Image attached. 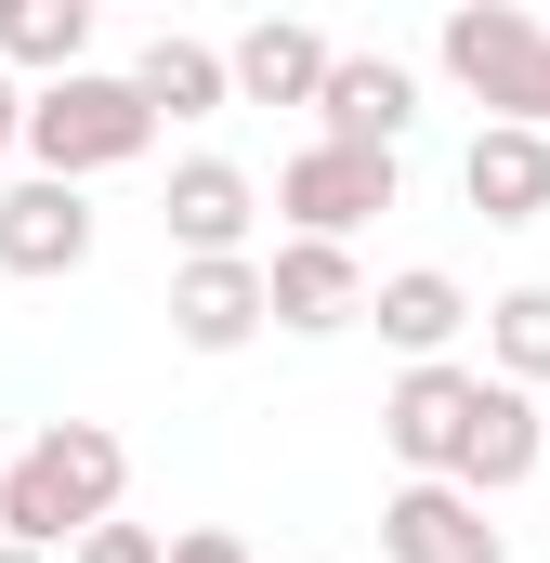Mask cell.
Here are the masks:
<instances>
[{
    "instance_id": "6",
    "label": "cell",
    "mask_w": 550,
    "mask_h": 563,
    "mask_svg": "<svg viewBox=\"0 0 550 563\" xmlns=\"http://www.w3.org/2000/svg\"><path fill=\"white\" fill-rule=\"evenodd\" d=\"M92 263V197L79 184H53V170H26V184H0V276L53 288Z\"/></svg>"
},
{
    "instance_id": "5",
    "label": "cell",
    "mask_w": 550,
    "mask_h": 563,
    "mask_svg": "<svg viewBox=\"0 0 550 563\" xmlns=\"http://www.w3.org/2000/svg\"><path fill=\"white\" fill-rule=\"evenodd\" d=\"M485 420V367H407L381 394V445L407 459V485H459V445Z\"/></svg>"
},
{
    "instance_id": "12",
    "label": "cell",
    "mask_w": 550,
    "mask_h": 563,
    "mask_svg": "<svg viewBox=\"0 0 550 563\" xmlns=\"http://www.w3.org/2000/svg\"><path fill=\"white\" fill-rule=\"evenodd\" d=\"M223 53H237V106H328V66H341V40H328V26H301V13L237 26Z\"/></svg>"
},
{
    "instance_id": "20",
    "label": "cell",
    "mask_w": 550,
    "mask_h": 563,
    "mask_svg": "<svg viewBox=\"0 0 550 563\" xmlns=\"http://www.w3.org/2000/svg\"><path fill=\"white\" fill-rule=\"evenodd\" d=\"M170 563H250V538H237V525H184V538H170Z\"/></svg>"
},
{
    "instance_id": "4",
    "label": "cell",
    "mask_w": 550,
    "mask_h": 563,
    "mask_svg": "<svg viewBox=\"0 0 550 563\" xmlns=\"http://www.w3.org/2000/svg\"><path fill=\"white\" fill-rule=\"evenodd\" d=\"M275 210H288V236H328V250H354L381 210H394V157H367V144H301L288 170H275Z\"/></svg>"
},
{
    "instance_id": "1",
    "label": "cell",
    "mask_w": 550,
    "mask_h": 563,
    "mask_svg": "<svg viewBox=\"0 0 550 563\" xmlns=\"http://www.w3.org/2000/svg\"><path fill=\"white\" fill-rule=\"evenodd\" d=\"M119 498H132V445L106 420H40L13 445V472H0V538L13 551H79L92 525H119Z\"/></svg>"
},
{
    "instance_id": "21",
    "label": "cell",
    "mask_w": 550,
    "mask_h": 563,
    "mask_svg": "<svg viewBox=\"0 0 550 563\" xmlns=\"http://www.w3.org/2000/svg\"><path fill=\"white\" fill-rule=\"evenodd\" d=\"M26 106H40V92H26V79L0 66V144H26Z\"/></svg>"
},
{
    "instance_id": "8",
    "label": "cell",
    "mask_w": 550,
    "mask_h": 563,
    "mask_svg": "<svg viewBox=\"0 0 550 563\" xmlns=\"http://www.w3.org/2000/svg\"><path fill=\"white\" fill-rule=\"evenodd\" d=\"M263 288H275V328H288V341H328V328H354V314L381 301L367 263L328 250V236H275V250H263Z\"/></svg>"
},
{
    "instance_id": "9",
    "label": "cell",
    "mask_w": 550,
    "mask_h": 563,
    "mask_svg": "<svg viewBox=\"0 0 550 563\" xmlns=\"http://www.w3.org/2000/svg\"><path fill=\"white\" fill-rule=\"evenodd\" d=\"M157 223H170V250H184V263H250L263 184H250L237 157H184V170H170V197H157Z\"/></svg>"
},
{
    "instance_id": "18",
    "label": "cell",
    "mask_w": 550,
    "mask_h": 563,
    "mask_svg": "<svg viewBox=\"0 0 550 563\" xmlns=\"http://www.w3.org/2000/svg\"><path fill=\"white\" fill-rule=\"evenodd\" d=\"M485 380L550 394V276H525V288H498V301H485Z\"/></svg>"
},
{
    "instance_id": "7",
    "label": "cell",
    "mask_w": 550,
    "mask_h": 563,
    "mask_svg": "<svg viewBox=\"0 0 550 563\" xmlns=\"http://www.w3.org/2000/svg\"><path fill=\"white\" fill-rule=\"evenodd\" d=\"M263 328H275L263 250H250V263H170V341H184V354H250Z\"/></svg>"
},
{
    "instance_id": "10",
    "label": "cell",
    "mask_w": 550,
    "mask_h": 563,
    "mask_svg": "<svg viewBox=\"0 0 550 563\" xmlns=\"http://www.w3.org/2000/svg\"><path fill=\"white\" fill-rule=\"evenodd\" d=\"M381 563H512L472 485H394L381 498Z\"/></svg>"
},
{
    "instance_id": "15",
    "label": "cell",
    "mask_w": 550,
    "mask_h": 563,
    "mask_svg": "<svg viewBox=\"0 0 550 563\" xmlns=\"http://www.w3.org/2000/svg\"><path fill=\"white\" fill-rule=\"evenodd\" d=\"M538 459H550V420H538V394H512V380H485V420H472V445H459V485L498 511L512 485H538Z\"/></svg>"
},
{
    "instance_id": "13",
    "label": "cell",
    "mask_w": 550,
    "mask_h": 563,
    "mask_svg": "<svg viewBox=\"0 0 550 563\" xmlns=\"http://www.w3.org/2000/svg\"><path fill=\"white\" fill-rule=\"evenodd\" d=\"M485 301L446 276V263H407V276H381V301H367V328L407 354V367H459V328H472Z\"/></svg>"
},
{
    "instance_id": "24",
    "label": "cell",
    "mask_w": 550,
    "mask_h": 563,
    "mask_svg": "<svg viewBox=\"0 0 550 563\" xmlns=\"http://www.w3.org/2000/svg\"><path fill=\"white\" fill-rule=\"evenodd\" d=\"M0 472H13V459H0Z\"/></svg>"
},
{
    "instance_id": "19",
    "label": "cell",
    "mask_w": 550,
    "mask_h": 563,
    "mask_svg": "<svg viewBox=\"0 0 550 563\" xmlns=\"http://www.w3.org/2000/svg\"><path fill=\"white\" fill-rule=\"evenodd\" d=\"M66 563H170V538H157V525H92Z\"/></svg>"
},
{
    "instance_id": "14",
    "label": "cell",
    "mask_w": 550,
    "mask_h": 563,
    "mask_svg": "<svg viewBox=\"0 0 550 563\" xmlns=\"http://www.w3.org/2000/svg\"><path fill=\"white\" fill-rule=\"evenodd\" d=\"M459 197H472L485 223H550V132L485 119V132L459 144Z\"/></svg>"
},
{
    "instance_id": "23",
    "label": "cell",
    "mask_w": 550,
    "mask_h": 563,
    "mask_svg": "<svg viewBox=\"0 0 550 563\" xmlns=\"http://www.w3.org/2000/svg\"><path fill=\"white\" fill-rule=\"evenodd\" d=\"M538 132H550V106H538Z\"/></svg>"
},
{
    "instance_id": "3",
    "label": "cell",
    "mask_w": 550,
    "mask_h": 563,
    "mask_svg": "<svg viewBox=\"0 0 550 563\" xmlns=\"http://www.w3.org/2000/svg\"><path fill=\"white\" fill-rule=\"evenodd\" d=\"M432 53H446V79H459L485 119L538 132V106H550V26H538V13H512V0H459V13L432 26Z\"/></svg>"
},
{
    "instance_id": "11",
    "label": "cell",
    "mask_w": 550,
    "mask_h": 563,
    "mask_svg": "<svg viewBox=\"0 0 550 563\" xmlns=\"http://www.w3.org/2000/svg\"><path fill=\"white\" fill-rule=\"evenodd\" d=\"M407 119H419V66H407V53H341V66H328V106H315V132H328V144L394 157Z\"/></svg>"
},
{
    "instance_id": "16",
    "label": "cell",
    "mask_w": 550,
    "mask_h": 563,
    "mask_svg": "<svg viewBox=\"0 0 550 563\" xmlns=\"http://www.w3.org/2000/svg\"><path fill=\"white\" fill-rule=\"evenodd\" d=\"M132 92L157 106V119H223V106H237V53H223V40L157 26V40L132 53Z\"/></svg>"
},
{
    "instance_id": "22",
    "label": "cell",
    "mask_w": 550,
    "mask_h": 563,
    "mask_svg": "<svg viewBox=\"0 0 550 563\" xmlns=\"http://www.w3.org/2000/svg\"><path fill=\"white\" fill-rule=\"evenodd\" d=\"M0 563H53V551H13V538H0Z\"/></svg>"
},
{
    "instance_id": "2",
    "label": "cell",
    "mask_w": 550,
    "mask_h": 563,
    "mask_svg": "<svg viewBox=\"0 0 550 563\" xmlns=\"http://www.w3.org/2000/svg\"><path fill=\"white\" fill-rule=\"evenodd\" d=\"M144 144H157V106L132 92V66H79V79H53V92L26 106V170H53V184L132 170Z\"/></svg>"
},
{
    "instance_id": "17",
    "label": "cell",
    "mask_w": 550,
    "mask_h": 563,
    "mask_svg": "<svg viewBox=\"0 0 550 563\" xmlns=\"http://www.w3.org/2000/svg\"><path fill=\"white\" fill-rule=\"evenodd\" d=\"M0 66L13 79H79L92 66V0H0Z\"/></svg>"
}]
</instances>
